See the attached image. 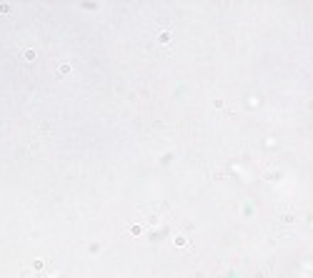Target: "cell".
<instances>
[{"mask_svg":"<svg viewBox=\"0 0 313 278\" xmlns=\"http://www.w3.org/2000/svg\"><path fill=\"white\" fill-rule=\"evenodd\" d=\"M170 40V33H160V43H168Z\"/></svg>","mask_w":313,"mask_h":278,"instance_id":"7a4b0ae2","label":"cell"},{"mask_svg":"<svg viewBox=\"0 0 313 278\" xmlns=\"http://www.w3.org/2000/svg\"><path fill=\"white\" fill-rule=\"evenodd\" d=\"M58 73H60V75H68V73H70V65H68V63L60 65V68H58Z\"/></svg>","mask_w":313,"mask_h":278,"instance_id":"6da1fadb","label":"cell"}]
</instances>
